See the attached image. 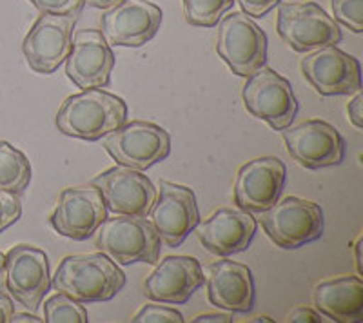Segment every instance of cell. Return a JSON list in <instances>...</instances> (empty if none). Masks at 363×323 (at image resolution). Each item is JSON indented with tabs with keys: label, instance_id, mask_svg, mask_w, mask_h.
<instances>
[{
	"label": "cell",
	"instance_id": "cell-1",
	"mask_svg": "<svg viewBox=\"0 0 363 323\" xmlns=\"http://www.w3.org/2000/svg\"><path fill=\"white\" fill-rule=\"evenodd\" d=\"M51 285L80 303L108 302L124 289L125 274L102 251L71 254L60 261Z\"/></svg>",
	"mask_w": 363,
	"mask_h": 323
},
{
	"label": "cell",
	"instance_id": "cell-2",
	"mask_svg": "<svg viewBox=\"0 0 363 323\" xmlns=\"http://www.w3.org/2000/svg\"><path fill=\"white\" fill-rule=\"evenodd\" d=\"M128 120V106L120 96L100 87L67 96L57 113V128L64 135L95 142L108 137Z\"/></svg>",
	"mask_w": 363,
	"mask_h": 323
},
{
	"label": "cell",
	"instance_id": "cell-3",
	"mask_svg": "<svg viewBox=\"0 0 363 323\" xmlns=\"http://www.w3.org/2000/svg\"><path fill=\"white\" fill-rule=\"evenodd\" d=\"M96 247L122 266L157 264L160 256V237L145 216L115 215L96 229Z\"/></svg>",
	"mask_w": 363,
	"mask_h": 323
},
{
	"label": "cell",
	"instance_id": "cell-4",
	"mask_svg": "<svg viewBox=\"0 0 363 323\" xmlns=\"http://www.w3.org/2000/svg\"><path fill=\"white\" fill-rule=\"evenodd\" d=\"M278 35L298 53H311L342 40L340 26L316 2H287L278 8Z\"/></svg>",
	"mask_w": 363,
	"mask_h": 323
},
{
	"label": "cell",
	"instance_id": "cell-5",
	"mask_svg": "<svg viewBox=\"0 0 363 323\" xmlns=\"http://www.w3.org/2000/svg\"><path fill=\"white\" fill-rule=\"evenodd\" d=\"M260 222L267 237L281 249H300L323 234L320 205L298 196H289L262 211Z\"/></svg>",
	"mask_w": 363,
	"mask_h": 323
},
{
	"label": "cell",
	"instance_id": "cell-6",
	"mask_svg": "<svg viewBox=\"0 0 363 323\" xmlns=\"http://www.w3.org/2000/svg\"><path fill=\"white\" fill-rule=\"evenodd\" d=\"M242 96L245 109L277 131L289 128L298 113V100L289 80L265 66L247 76Z\"/></svg>",
	"mask_w": 363,
	"mask_h": 323
},
{
	"label": "cell",
	"instance_id": "cell-7",
	"mask_svg": "<svg viewBox=\"0 0 363 323\" xmlns=\"http://www.w3.org/2000/svg\"><path fill=\"white\" fill-rule=\"evenodd\" d=\"M104 147L118 166L145 171L171 153V137L164 128L135 120L108 135Z\"/></svg>",
	"mask_w": 363,
	"mask_h": 323
},
{
	"label": "cell",
	"instance_id": "cell-8",
	"mask_svg": "<svg viewBox=\"0 0 363 323\" xmlns=\"http://www.w3.org/2000/svg\"><path fill=\"white\" fill-rule=\"evenodd\" d=\"M216 51L238 76H251L267 60V35L247 13H233L220 22Z\"/></svg>",
	"mask_w": 363,
	"mask_h": 323
},
{
	"label": "cell",
	"instance_id": "cell-9",
	"mask_svg": "<svg viewBox=\"0 0 363 323\" xmlns=\"http://www.w3.org/2000/svg\"><path fill=\"white\" fill-rule=\"evenodd\" d=\"M77 15L42 13L22 42L29 67L40 75H51L71 53V37Z\"/></svg>",
	"mask_w": 363,
	"mask_h": 323
},
{
	"label": "cell",
	"instance_id": "cell-10",
	"mask_svg": "<svg viewBox=\"0 0 363 323\" xmlns=\"http://www.w3.org/2000/svg\"><path fill=\"white\" fill-rule=\"evenodd\" d=\"M6 289L29 312H37L51 289L48 254L33 245H15L6 254Z\"/></svg>",
	"mask_w": 363,
	"mask_h": 323
},
{
	"label": "cell",
	"instance_id": "cell-11",
	"mask_svg": "<svg viewBox=\"0 0 363 323\" xmlns=\"http://www.w3.org/2000/svg\"><path fill=\"white\" fill-rule=\"evenodd\" d=\"M287 151L307 169L340 166L345 158V140L335 125L323 120H307L284 129Z\"/></svg>",
	"mask_w": 363,
	"mask_h": 323
},
{
	"label": "cell",
	"instance_id": "cell-12",
	"mask_svg": "<svg viewBox=\"0 0 363 323\" xmlns=\"http://www.w3.org/2000/svg\"><path fill=\"white\" fill-rule=\"evenodd\" d=\"M91 183L100 191L106 209L113 215L147 216L157 200L151 180L138 169L125 166H115L96 174Z\"/></svg>",
	"mask_w": 363,
	"mask_h": 323
},
{
	"label": "cell",
	"instance_id": "cell-13",
	"mask_svg": "<svg viewBox=\"0 0 363 323\" xmlns=\"http://www.w3.org/2000/svg\"><path fill=\"white\" fill-rule=\"evenodd\" d=\"M108 218V209L100 191L93 183L66 187L50 216L55 231L71 240H86Z\"/></svg>",
	"mask_w": 363,
	"mask_h": 323
},
{
	"label": "cell",
	"instance_id": "cell-14",
	"mask_svg": "<svg viewBox=\"0 0 363 323\" xmlns=\"http://www.w3.org/2000/svg\"><path fill=\"white\" fill-rule=\"evenodd\" d=\"M301 73L323 96L352 95L362 89V66L358 58L336 46L311 51L301 58Z\"/></svg>",
	"mask_w": 363,
	"mask_h": 323
},
{
	"label": "cell",
	"instance_id": "cell-15",
	"mask_svg": "<svg viewBox=\"0 0 363 323\" xmlns=\"http://www.w3.org/2000/svg\"><path fill=\"white\" fill-rule=\"evenodd\" d=\"M164 13L147 0H122L102 15L104 38L109 46L140 47L157 35Z\"/></svg>",
	"mask_w": 363,
	"mask_h": 323
},
{
	"label": "cell",
	"instance_id": "cell-16",
	"mask_svg": "<svg viewBox=\"0 0 363 323\" xmlns=\"http://www.w3.org/2000/svg\"><path fill=\"white\" fill-rule=\"evenodd\" d=\"M149 215L160 242L167 247H178L200 222L193 189L173 182H160V196L155 200Z\"/></svg>",
	"mask_w": 363,
	"mask_h": 323
},
{
	"label": "cell",
	"instance_id": "cell-17",
	"mask_svg": "<svg viewBox=\"0 0 363 323\" xmlns=\"http://www.w3.org/2000/svg\"><path fill=\"white\" fill-rule=\"evenodd\" d=\"M287 169L280 158L264 157L240 167L235 182V202L240 209L262 212L280 200Z\"/></svg>",
	"mask_w": 363,
	"mask_h": 323
},
{
	"label": "cell",
	"instance_id": "cell-18",
	"mask_svg": "<svg viewBox=\"0 0 363 323\" xmlns=\"http://www.w3.org/2000/svg\"><path fill=\"white\" fill-rule=\"evenodd\" d=\"M66 60V75L80 89L106 87L115 67L111 46L99 29L77 31Z\"/></svg>",
	"mask_w": 363,
	"mask_h": 323
},
{
	"label": "cell",
	"instance_id": "cell-19",
	"mask_svg": "<svg viewBox=\"0 0 363 323\" xmlns=\"http://www.w3.org/2000/svg\"><path fill=\"white\" fill-rule=\"evenodd\" d=\"M203 283L200 261L193 256H167L149 274L144 293L160 303H186Z\"/></svg>",
	"mask_w": 363,
	"mask_h": 323
},
{
	"label": "cell",
	"instance_id": "cell-20",
	"mask_svg": "<svg viewBox=\"0 0 363 323\" xmlns=\"http://www.w3.org/2000/svg\"><path fill=\"white\" fill-rule=\"evenodd\" d=\"M196 237L203 247L216 256L242 253L256 232L255 216L244 209H218L206 222L196 225Z\"/></svg>",
	"mask_w": 363,
	"mask_h": 323
},
{
	"label": "cell",
	"instance_id": "cell-21",
	"mask_svg": "<svg viewBox=\"0 0 363 323\" xmlns=\"http://www.w3.org/2000/svg\"><path fill=\"white\" fill-rule=\"evenodd\" d=\"M207 296L213 305L229 312H251L255 280L247 266L231 260L215 261L207 271Z\"/></svg>",
	"mask_w": 363,
	"mask_h": 323
},
{
	"label": "cell",
	"instance_id": "cell-22",
	"mask_svg": "<svg viewBox=\"0 0 363 323\" xmlns=\"http://www.w3.org/2000/svg\"><path fill=\"white\" fill-rule=\"evenodd\" d=\"M314 303L320 314L338 323L363 319V282L359 276H340L314 287Z\"/></svg>",
	"mask_w": 363,
	"mask_h": 323
},
{
	"label": "cell",
	"instance_id": "cell-23",
	"mask_svg": "<svg viewBox=\"0 0 363 323\" xmlns=\"http://www.w3.org/2000/svg\"><path fill=\"white\" fill-rule=\"evenodd\" d=\"M31 182V164L22 151L0 140V191L22 193Z\"/></svg>",
	"mask_w": 363,
	"mask_h": 323
},
{
	"label": "cell",
	"instance_id": "cell-24",
	"mask_svg": "<svg viewBox=\"0 0 363 323\" xmlns=\"http://www.w3.org/2000/svg\"><path fill=\"white\" fill-rule=\"evenodd\" d=\"M184 15L191 26L213 28L218 24L223 13L235 6V0H182Z\"/></svg>",
	"mask_w": 363,
	"mask_h": 323
},
{
	"label": "cell",
	"instance_id": "cell-25",
	"mask_svg": "<svg viewBox=\"0 0 363 323\" xmlns=\"http://www.w3.org/2000/svg\"><path fill=\"white\" fill-rule=\"evenodd\" d=\"M44 322L48 323H87L89 316L84 305L71 296L58 293L44 303Z\"/></svg>",
	"mask_w": 363,
	"mask_h": 323
},
{
	"label": "cell",
	"instance_id": "cell-26",
	"mask_svg": "<svg viewBox=\"0 0 363 323\" xmlns=\"http://www.w3.org/2000/svg\"><path fill=\"white\" fill-rule=\"evenodd\" d=\"M335 18L354 33L363 31V0H330Z\"/></svg>",
	"mask_w": 363,
	"mask_h": 323
},
{
	"label": "cell",
	"instance_id": "cell-27",
	"mask_svg": "<svg viewBox=\"0 0 363 323\" xmlns=\"http://www.w3.org/2000/svg\"><path fill=\"white\" fill-rule=\"evenodd\" d=\"M133 323H184V316L165 305H144L131 319Z\"/></svg>",
	"mask_w": 363,
	"mask_h": 323
},
{
	"label": "cell",
	"instance_id": "cell-28",
	"mask_svg": "<svg viewBox=\"0 0 363 323\" xmlns=\"http://www.w3.org/2000/svg\"><path fill=\"white\" fill-rule=\"evenodd\" d=\"M22 216V202L17 193L0 191V232L17 224Z\"/></svg>",
	"mask_w": 363,
	"mask_h": 323
},
{
	"label": "cell",
	"instance_id": "cell-29",
	"mask_svg": "<svg viewBox=\"0 0 363 323\" xmlns=\"http://www.w3.org/2000/svg\"><path fill=\"white\" fill-rule=\"evenodd\" d=\"M40 13L48 15H77L82 11L84 0H29Z\"/></svg>",
	"mask_w": 363,
	"mask_h": 323
},
{
	"label": "cell",
	"instance_id": "cell-30",
	"mask_svg": "<svg viewBox=\"0 0 363 323\" xmlns=\"http://www.w3.org/2000/svg\"><path fill=\"white\" fill-rule=\"evenodd\" d=\"M238 4L249 17H264L272 8L280 4V0H238Z\"/></svg>",
	"mask_w": 363,
	"mask_h": 323
},
{
	"label": "cell",
	"instance_id": "cell-31",
	"mask_svg": "<svg viewBox=\"0 0 363 323\" xmlns=\"http://www.w3.org/2000/svg\"><path fill=\"white\" fill-rule=\"evenodd\" d=\"M287 322L293 323H320L322 322V314L316 312L311 307H296L289 316H287Z\"/></svg>",
	"mask_w": 363,
	"mask_h": 323
},
{
	"label": "cell",
	"instance_id": "cell-32",
	"mask_svg": "<svg viewBox=\"0 0 363 323\" xmlns=\"http://www.w3.org/2000/svg\"><path fill=\"white\" fill-rule=\"evenodd\" d=\"M362 104H363L362 93L356 91V96L351 100V102H349V106H347V113H349V118H351L352 125H354L356 129H362L363 128Z\"/></svg>",
	"mask_w": 363,
	"mask_h": 323
},
{
	"label": "cell",
	"instance_id": "cell-33",
	"mask_svg": "<svg viewBox=\"0 0 363 323\" xmlns=\"http://www.w3.org/2000/svg\"><path fill=\"white\" fill-rule=\"evenodd\" d=\"M13 312H15L13 300L4 293H0V323H9Z\"/></svg>",
	"mask_w": 363,
	"mask_h": 323
},
{
	"label": "cell",
	"instance_id": "cell-34",
	"mask_svg": "<svg viewBox=\"0 0 363 323\" xmlns=\"http://www.w3.org/2000/svg\"><path fill=\"white\" fill-rule=\"evenodd\" d=\"M193 323H231L233 322V316L231 314H202V316H196L194 319H191Z\"/></svg>",
	"mask_w": 363,
	"mask_h": 323
},
{
	"label": "cell",
	"instance_id": "cell-35",
	"mask_svg": "<svg viewBox=\"0 0 363 323\" xmlns=\"http://www.w3.org/2000/svg\"><path fill=\"white\" fill-rule=\"evenodd\" d=\"M9 322L11 323H42L44 319L38 318L35 312H13V316Z\"/></svg>",
	"mask_w": 363,
	"mask_h": 323
},
{
	"label": "cell",
	"instance_id": "cell-36",
	"mask_svg": "<svg viewBox=\"0 0 363 323\" xmlns=\"http://www.w3.org/2000/svg\"><path fill=\"white\" fill-rule=\"evenodd\" d=\"M122 0H84V4L91 6V8H99V9H109L113 6L120 4Z\"/></svg>",
	"mask_w": 363,
	"mask_h": 323
},
{
	"label": "cell",
	"instance_id": "cell-37",
	"mask_svg": "<svg viewBox=\"0 0 363 323\" xmlns=\"http://www.w3.org/2000/svg\"><path fill=\"white\" fill-rule=\"evenodd\" d=\"M354 261H356V271H358V276L362 278V237L356 238V242H354Z\"/></svg>",
	"mask_w": 363,
	"mask_h": 323
},
{
	"label": "cell",
	"instance_id": "cell-38",
	"mask_svg": "<svg viewBox=\"0 0 363 323\" xmlns=\"http://www.w3.org/2000/svg\"><path fill=\"white\" fill-rule=\"evenodd\" d=\"M6 289V256L0 253V293Z\"/></svg>",
	"mask_w": 363,
	"mask_h": 323
},
{
	"label": "cell",
	"instance_id": "cell-39",
	"mask_svg": "<svg viewBox=\"0 0 363 323\" xmlns=\"http://www.w3.org/2000/svg\"><path fill=\"white\" fill-rule=\"evenodd\" d=\"M249 322H252V323H272V319L267 318V316H258V318H252V319H249Z\"/></svg>",
	"mask_w": 363,
	"mask_h": 323
}]
</instances>
